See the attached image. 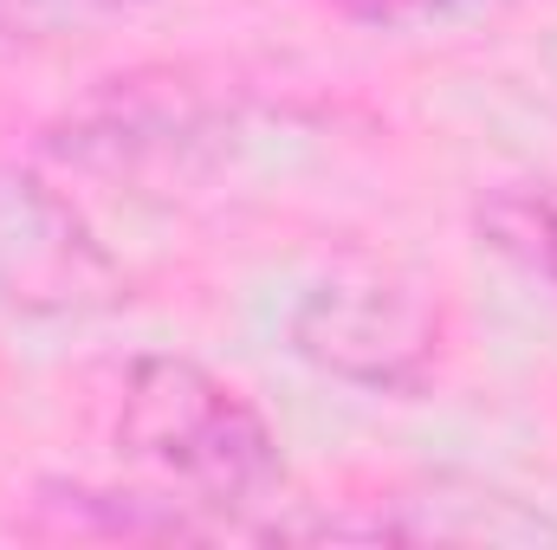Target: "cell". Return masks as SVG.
<instances>
[{
  "mask_svg": "<svg viewBox=\"0 0 557 550\" xmlns=\"http://www.w3.org/2000/svg\"><path fill=\"white\" fill-rule=\"evenodd\" d=\"M480 7H499V0H344V13H357L370 26H441V20H460Z\"/></svg>",
  "mask_w": 557,
  "mask_h": 550,
  "instance_id": "obj_5",
  "label": "cell"
},
{
  "mask_svg": "<svg viewBox=\"0 0 557 550\" xmlns=\"http://www.w3.org/2000/svg\"><path fill=\"white\" fill-rule=\"evenodd\" d=\"M298 357H311L318 370H337L350 383H416L434 343V324L409 291L389 285H324L305 298L298 324Z\"/></svg>",
  "mask_w": 557,
  "mask_h": 550,
  "instance_id": "obj_2",
  "label": "cell"
},
{
  "mask_svg": "<svg viewBox=\"0 0 557 550\" xmlns=\"http://www.w3.org/2000/svg\"><path fill=\"white\" fill-rule=\"evenodd\" d=\"M493 234L499 247H512L525 266L557 278V188H532V195H506L493 208Z\"/></svg>",
  "mask_w": 557,
  "mask_h": 550,
  "instance_id": "obj_4",
  "label": "cell"
},
{
  "mask_svg": "<svg viewBox=\"0 0 557 550\" xmlns=\"http://www.w3.org/2000/svg\"><path fill=\"white\" fill-rule=\"evenodd\" d=\"M104 285H111V266L91 247L85 221L46 182L0 168V291L13 304L65 311Z\"/></svg>",
  "mask_w": 557,
  "mask_h": 550,
  "instance_id": "obj_3",
  "label": "cell"
},
{
  "mask_svg": "<svg viewBox=\"0 0 557 550\" xmlns=\"http://www.w3.org/2000/svg\"><path fill=\"white\" fill-rule=\"evenodd\" d=\"M117 440L201 505H247L278 486L273 427L195 357H137L124 370Z\"/></svg>",
  "mask_w": 557,
  "mask_h": 550,
  "instance_id": "obj_1",
  "label": "cell"
}]
</instances>
